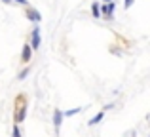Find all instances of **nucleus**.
Returning a JSON list of instances; mask_svg holds the SVG:
<instances>
[{"label":"nucleus","mask_w":150,"mask_h":137,"mask_svg":"<svg viewBox=\"0 0 150 137\" xmlns=\"http://www.w3.org/2000/svg\"><path fill=\"white\" fill-rule=\"evenodd\" d=\"M27 111H29V107H27V97H25V95H17V97H15L13 122H15V124L25 122V118H27Z\"/></svg>","instance_id":"f257e3e1"},{"label":"nucleus","mask_w":150,"mask_h":137,"mask_svg":"<svg viewBox=\"0 0 150 137\" xmlns=\"http://www.w3.org/2000/svg\"><path fill=\"white\" fill-rule=\"evenodd\" d=\"M114 11H116V2L101 4V17L105 19V21H112L114 19Z\"/></svg>","instance_id":"f03ea898"},{"label":"nucleus","mask_w":150,"mask_h":137,"mask_svg":"<svg viewBox=\"0 0 150 137\" xmlns=\"http://www.w3.org/2000/svg\"><path fill=\"white\" fill-rule=\"evenodd\" d=\"M30 48L36 52V50H40V44H42V34H40V27L34 25V29L30 31Z\"/></svg>","instance_id":"7ed1b4c3"},{"label":"nucleus","mask_w":150,"mask_h":137,"mask_svg":"<svg viewBox=\"0 0 150 137\" xmlns=\"http://www.w3.org/2000/svg\"><path fill=\"white\" fill-rule=\"evenodd\" d=\"M63 120H65L63 111H61V109H53V128H55V133H57V135H59V131H61Z\"/></svg>","instance_id":"20e7f679"},{"label":"nucleus","mask_w":150,"mask_h":137,"mask_svg":"<svg viewBox=\"0 0 150 137\" xmlns=\"http://www.w3.org/2000/svg\"><path fill=\"white\" fill-rule=\"evenodd\" d=\"M25 15H27V19L29 21H33L34 25H38V23L42 21V15H40V11L36 10V8H25Z\"/></svg>","instance_id":"39448f33"},{"label":"nucleus","mask_w":150,"mask_h":137,"mask_svg":"<svg viewBox=\"0 0 150 137\" xmlns=\"http://www.w3.org/2000/svg\"><path fill=\"white\" fill-rule=\"evenodd\" d=\"M33 52H34V50L30 48V44L27 42V44L23 46V50H21V63L23 65H29L30 63V59H33Z\"/></svg>","instance_id":"423d86ee"},{"label":"nucleus","mask_w":150,"mask_h":137,"mask_svg":"<svg viewBox=\"0 0 150 137\" xmlns=\"http://www.w3.org/2000/svg\"><path fill=\"white\" fill-rule=\"evenodd\" d=\"M105 114H106V112H105V111H103V109H101V111L97 112V114L93 116V118H89V120H88V126H97V124H99L101 120L105 118Z\"/></svg>","instance_id":"0eeeda50"},{"label":"nucleus","mask_w":150,"mask_h":137,"mask_svg":"<svg viewBox=\"0 0 150 137\" xmlns=\"http://www.w3.org/2000/svg\"><path fill=\"white\" fill-rule=\"evenodd\" d=\"M91 17L101 19V2H93L91 4Z\"/></svg>","instance_id":"6e6552de"},{"label":"nucleus","mask_w":150,"mask_h":137,"mask_svg":"<svg viewBox=\"0 0 150 137\" xmlns=\"http://www.w3.org/2000/svg\"><path fill=\"white\" fill-rule=\"evenodd\" d=\"M29 72H30V65H25L21 70H19V74H17V80H25L27 76H29Z\"/></svg>","instance_id":"1a4fd4ad"},{"label":"nucleus","mask_w":150,"mask_h":137,"mask_svg":"<svg viewBox=\"0 0 150 137\" xmlns=\"http://www.w3.org/2000/svg\"><path fill=\"white\" fill-rule=\"evenodd\" d=\"M82 112V107H76V109H69V111H63V114H65V118H70V116H76Z\"/></svg>","instance_id":"9d476101"},{"label":"nucleus","mask_w":150,"mask_h":137,"mask_svg":"<svg viewBox=\"0 0 150 137\" xmlns=\"http://www.w3.org/2000/svg\"><path fill=\"white\" fill-rule=\"evenodd\" d=\"M11 137H23V133H21V128H19V124H13V128H11Z\"/></svg>","instance_id":"9b49d317"},{"label":"nucleus","mask_w":150,"mask_h":137,"mask_svg":"<svg viewBox=\"0 0 150 137\" xmlns=\"http://www.w3.org/2000/svg\"><path fill=\"white\" fill-rule=\"evenodd\" d=\"M133 2H135V0H124V8H125V10H129V8L133 6Z\"/></svg>","instance_id":"f8f14e48"},{"label":"nucleus","mask_w":150,"mask_h":137,"mask_svg":"<svg viewBox=\"0 0 150 137\" xmlns=\"http://www.w3.org/2000/svg\"><path fill=\"white\" fill-rule=\"evenodd\" d=\"M15 4H21V6H25V8H29V2L27 0H13Z\"/></svg>","instance_id":"ddd939ff"},{"label":"nucleus","mask_w":150,"mask_h":137,"mask_svg":"<svg viewBox=\"0 0 150 137\" xmlns=\"http://www.w3.org/2000/svg\"><path fill=\"white\" fill-rule=\"evenodd\" d=\"M110 2H114V0H103L101 4H110Z\"/></svg>","instance_id":"4468645a"},{"label":"nucleus","mask_w":150,"mask_h":137,"mask_svg":"<svg viewBox=\"0 0 150 137\" xmlns=\"http://www.w3.org/2000/svg\"><path fill=\"white\" fill-rule=\"evenodd\" d=\"M2 2H4V4H11V2H13V0H2Z\"/></svg>","instance_id":"2eb2a0df"}]
</instances>
